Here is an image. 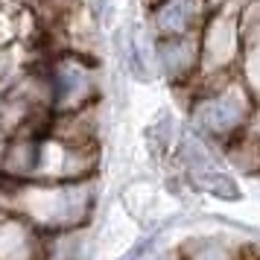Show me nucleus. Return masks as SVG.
I'll list each match as a JSON object with an SVG mask.
<instances>
[{
  "instance_id": "nucleus-1",
  "label": "nucleus",
  "mask_w": 260,
  "mask_h": 260,
  "mask_svg": "<svg viewBox=\"0 0 260 260\" xmlns=\"http://www.w3.org/2000/svg\"><path fill=\"white\" fill-rule=\"evenodd\" d=\"M184 164H187L190 181L202 187L211 196H222V199H237L240 187L237 181L225 170H219V164L211 158V152L202 149V143L196 141H184Z\"/></svg>"
},
{
  "instance_id": "nucleus-2",
  "label": "nucleus",
  "mask_w": 260,
  "mask_h": 260,
  "mask_svg": "<svg viewBox=\"0 0 260 260\" xmlns=\"http://www.w3.org/2000/svg\"><path fill=\"white\" fill-rule=\"evenodd\" d=\"M243 117H246V96L240 94V91H231V94H222V96H211L196 111L199 129L213 132V135L234 132L237 126H243Z\"/></svg>"
},
{
  "instance_id": "nucleus-3",
  "label": "nucleus",
  "mask_w": 260,
  "mask_h": 260,
  "mask_svg": "<svg viewBox=\"0 0 260 260\" xmlns=\"http://www.w3.org/2000/svg\"><path fill=\"white\" fill-rule=\"evenodd\" d=\"M199 9H202L199 0H167L155 12V26H158V32H164L170 38L181 36V32H187L193 26Z\"/></svg>"
},
{
  "instance_id": "nucleus-4",
  "label": "nucleus",
  "mask_w": 260,
  "mask_h": 260,
  "mask_svg": "<svg viewBox=\"0 0 260 260\" xmlns=\"http://www.w3.org/2000/svg\"><path fill=\"white\" fill-rule=\"evenodd\" d=\"M129 68L138 73V79H149V64H146V44L141 38V26H132L129 32Z\"/></svg>"
},
{
  "instance_id": "nucleus-5",
  "label": "nucleus",
  "mask_w": 260,
  "mask_h": 260,
  "mask_svg": "<svg viewBox=\"0 0 260 260\" xmlns=\"http://www.w3.org/2000/svg\"><path fill=\"white\" fill-rule=\"evenodd\" d=\"M161 234H164V225L152 228L149 234L141 237V240H138V243H135V246L126 251V254H120L117 260H146V254H149V251L155 248V243H158V237H161Z\"/></svg>"
},
{
  "instance_id": "nucleus-6",
  "label": "nucleus",
  "mask_w": 260,
  "mask_h": 260,
  "mask_svg": "<svg viewBox=\"0 0 260 260\" xmlns=\"http://www.w3.org/2000/svg\"><path fill=\"white\" fill-rule=\"evenodd\" d=\"M161 260H170V257H161Z\"/></svg>"
}]
</instances>
